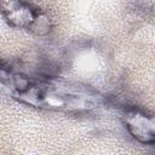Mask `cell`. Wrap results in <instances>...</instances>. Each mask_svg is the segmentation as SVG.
<instances>
[{"instance_id": "obj_1", "label": "cell", "mask_w": 155, "mask_h": 155, "mask_svg": "<svg viewBox=\"0 0 155 155\" xmlns=\"http://www.w3.org/2000/svg\"><path fill=\"white\" fill-rule=\"evenodd\" d=\"M10 90L17 101L48 110L87 111L103 103V97L86 86L50 78L10 73Z\"/></svg>"}, {"instance_id": "obj_2", "label": "cell", "mask_w": 155, "mask_h": 155, "mask_svg": "<svg viewBox=\"0 0 155 155\" xmlns=\"http://www.w3.org/2000/svg\"><path fill=\"white\" fill-rule=\"evenodd\" d=\"M1 13L10 27L27 29L36 35L48 34L52 27L50 17L31 2L2 1Z\"/></svg>"}, {"instance_id": "obj_3", "label": "cell", "mask_w": 155, "mask_h": 155, "mask_svg": "<svg viewBox=\"0 0 155 155\" xmlns=\"http://www.w3.org/2000/svg\"><path fill=\"white\" fill-rule=\"evenodd\" d=\"M124 124L132 137L140 143H155V115L132 108L124 114Z\"/></svg>"}]
</instances>
